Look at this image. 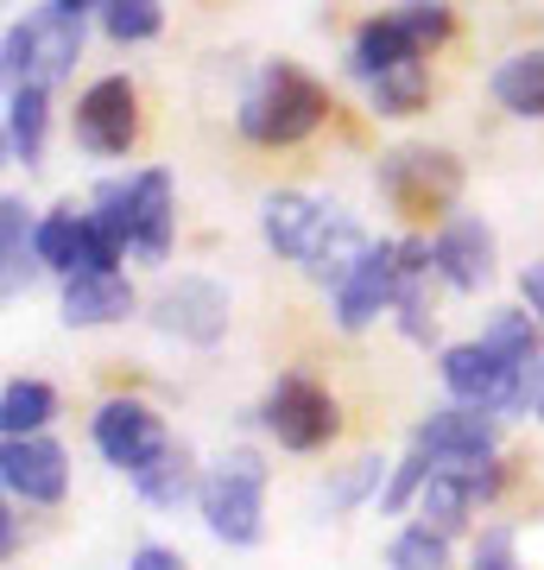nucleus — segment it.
I'll return each mask as SVG.
<instances>
[{
    "label": "nucleus",
    "instance_id": "nucleus-1",
    "mask_svg": "<svg viewBox=\"0 0 544 570\" xmlns=\"http://www.w3.org/2000/svg\"><path fill=\"white\" fill-rule=\"evenodd\" d=\"M323 115H329V96L317 77H304L298 63H266L235 121L254 146H298L323 127Z\"/></svg>",
    "mask_w": 544,
    "mask_h": 570
},
{
    "label": "nucleus",
    "instance_id": "nucleus-2",
    "mask_svg": "<svg viewBox=\"0 0 544 570\" xmlns=\"http://www.w3.org/2000/svg\"><path fill=\"white\" fill-rule=\"evenodd\" d=\"M96 209L108 216V228L127 242V254L146 266H159L171 254V223H178V209H171V171H133L127 184H108L96 197Z\"/></svg>",
    "mask_w": 544,
    "mask_h": 570
},
{
    "label": "nucleus",
    "instance_id": "nucleus-3",
    "mask_svg": "<svg viewBox=\"0 0 544 570\" xmlns=\"http://www.w3.org/2000/svg\"><path fill=\"white\" fill-rule=\"evenodd\" d=\"M197 508L202 527L216 532L222 546H254L260 539V513H266V463L254 450H228L222 463L197 482Z\"/></svg>",
    "mask_w": 544,
    "mask_h": 570
},
{
    "label": "nucleus",
    "instance_id": "nucleus-4",
    "mask_svg": "<svg viewBox=\"0 0 544 570\" xmlns=\"http://www.w3.org/2000/svg\"><path fill=\"white\" fill-rule=\"evenodd\" d=\"M380 190L399 216H444L463 197V165L444 146H399L380 165Z\"/></svg>",
    "mask_w": 544,
    "mask_h": 570
},
{
    "label": "nucleus",
    "instance_id": "nucleus-5",
    "mask_svg": "<svg viewBox=\"0 0 544 570\" xmlns=\"http://www.w3.org/2000/svg\"><path fill=\"white\" fill-rule=\"evenodd\" d=\"M525 381H532V362L520 355H506L482 336V343H456L444 348V387L456 400H475L487 412H513L525 406Z\"/></svg>",
    "mask_w": 544,
    "mask_h": 570
},
{
    "label": "nucleus",
    "instance_id": "nucleus-6",
    "mask_svg": "<svg viewBox=\"0 0 544 570\" xmlns=\"http://www.w3.org/2000/svg\"><path fill=\"white\" fill-rule=\"evenodd\" d=\"M260 425L273 431L285 450H323L336 431H343V412H336V400H329L317 381L279 374L273 393H266V406H260Z\"/></svg>",
    "mask_w": 544,
    "mask_h": 570
},
{
    "label": "nucleus",
    "instance_id": "nucleus-7",
    "mask_svg": "<svg viewBox=\"0 0 544 570\" xmlns=\"http://www.w3.org/2000/svg\"><path fill=\"white\" fill-rule=\"evenodd\" d=\"M82 58V20L63 7H44L39 20L7 32V77L13 82H58Z\"/></svg>",
    "mask_w": 544,
    "mask_h": 570
},
{
    "label": "nucleus",
    "instance_id": "nucleus-8",
    "mask_svg": "<svg viewBox=\"0 0 544 570\" xmlns=\"http://www.w3.org/2000/svg\"><path fill=\"white\" fill-rule=\"evenodd\" d=\"M399 279H405L399 242H367L362 261L348 266V279L329 292V298H336V324H343V330H367L380 311L399 305Z\"/></svg>",
    "mask_w": 544,
    "mask_h": 570
},
{
    "label": "nucleus",
    "instance_id": "nucleus-9",
    "mask_svg": "<svg viewBox=\"0 0 544 570\" xmlns=\"http://www.w3.org/2000/svg\"><path fill=\"white\" fill-rule=\"evenodd\" d=\"M140 140V96L127 77H96L77 102V146L96 159H121Z\"/></svg>",
    "mask_w": 544,
    "mask_h": 570
},
{
    "label": "nucleus",
    "instance_id": "nucleus-10",
    "mask_svg": "<svg viewBox=\"0 0 544 570\" xmlns=\"http://www.w3.org/2000/svg\"><path fill=\"white\" fill-rule=\"evenodd\" d=\"M0 482H7L13 501L58 508L63 489H70V456H63V444H51V438H39V431L7 438V444H0Z\"/></svg>",
    "mask_w": 544,
    "mask_h": 570
},
{
    "label": "nucleus",
    "instance_id": "nucleus-11",
    "mask_svg": "<svg viewBox=\"0 0 544 570\" xmlns=\"http://www.w3.org/2000/svg\"><path fill=\"white\" fill-rule=\"evenodd\" d=\"M96 450H101V463H115L127 469V475H140L146 463H159L165 450V425H159V412L140 406V400H108V406L96 412Z\"/></svg>",
    "mask_w": 544,
    "mask_h": 570
},
{
    "label": "nucleus",
    "instance_id": "nucleus-12",
    "mask_svg": "<svg viewBox=\"0 0 544 570\" xmlns=\"http://www.w3.org/2000/svg\"><path fill=\"white\" fill-rule=\"evenodd\" d=\"M494 412L475 406V400H456V406L431 412L418 431H412V444L431 456V463H487L494 456Z\"/></svg>",
    "mask_w": 544,
    "mask_h": 570
},
{
    "label": "nucleus",
    "instance_id": "nucleus-13",
    "mask_svg": "<svg viewBox=\"0 0 544 570\" xmlns=\"http://www.w3.org/2000/svg\"><path fill=\"white\" fill-rule=\"evenodd\" d=\"M152 324L165 336H184V343H222L228 330V292L216 279H178L159 292V311H152Z\"/></svg>",
    "mask_w": 544,
    "mask_h": 570
},
{
    "label": "nucleus",
    "instance_id": "nucleus-14",
    "mask_svg": "<svg viewBox=\"0 0 544 570\" xmlns=\"http://www.w3.org/2000/svg\"><path fill=\"white\" fill-rule=\"evenodd\" d=\"M431 261H437V273H444L456 292H482V285L494 279V228L475 223V216H456V223H444V235L431 242Z\"/></svg>",
    "mask_w": 544,
    "mask_h": 570
},
{
    "label": "nucleus",
    "instance_id": "nucleus-15",
    "mask_svg": "<svg viewBox=\"0 0 544 570\" xmlns=\"http://www.w3.org/2000/svg\"><path fill=\"white\" fill-rule=\"evenodd\" d=\"M127 311H133V285L121 279V266H82L63 285V324L70 330L121 324Z\"/></svg>",
    "mask_w": 544,
    "mask_h": 570
},
{
    "label": "nucleus",
    "instance_id": "nucleus-16",
    "mask_svg": "<svg viewBox=\"0 0 544 570\" xmlns=\"http://www.w3.org/2000/svg\"><path fill=\"white\" fill-rule=\"evenodd\" d=\"M323 223H329V204L304 197V190H273L260 204V235L279 261H304L310 242L323 235Z\"/></svg>",
    "mask_w": 544,
    "mask_h": 570
},
{
    "label": "nucleus",
    "instance_id": "nucleus-17",
    "mask_svg": "<svg viewBox=\"0 0 544 570\" xmlns=\"http://www.w3.org/2000/svg\"><path fill=\"white\" fill-rule=\"evenodd\" d=\"M405 58H424V45L412 39V26L399 20V13H386V20H367L362 32H355V51H348V70L362 82H374V77H386L393 63H405Z\"/></svg>",
    "mask_w": 544,
    "mask_h": 570
},
{
    "label": "nucleus",
    "instance_id": "nucleus-18",
    "mask_svg": "<svg viewBox=\"0 0 544 570\" xmlns=\"http://www.w3.org/2000/svg\"><path fill=\"white\" fill-rule=\"evenodd\" d=\"M362 247H367V235L355 223H348L343 209H329V223H323V235L317 242H310V254H304V273H310V279L317 285H329V292H336V285L348 279V266L362 261Z\"/></svg>",
    "mask_w": 544,
    "mask_h": 570
},
{
    "label": "nucleus",
    "instance_id": "nucleus-19",
    "mask_svg": "<svg viewBox=\"0 0 544 570\" xmlns=\"http://www.w3.org/2000/svg\"><path fill=\"white\" fill-rule=\"evenodd\" d=\"M32 261H39V228L26 223L20 197H0V285H7V298H20L32 285Z\"/></svg>",
    "mask_w": 544,
    "mask_h": 570
},
{
    "label": "nucleus",
    "instance_id": "nucleus-20",
    "mask_svg": "<svg viewBox=\"0 0 544 570\" xmlns=\"http://www.w3.org/2000/svg\"><path fill=\"white\" fill-rule=\"evenodd\" d=\"M494 102L520 121H544V51H513L494 70Z\"/></svg>",
    "mask_w": 544,
    "mask_h": 570
},
{
    "label": "nucleus",
    "instance_id": "nucleus-21",
    "mask_svg": "<svg viewBox=\"0 0 544 570\" xmlns=\"http://www.w3.org/2000/svg\"><path fill=\"white\" fill-rule=\"evenodd\" d=\"M44 82H13V96H7V153L13 165H39L44 153Z\"/></svg>",
    "mask_w": 544,
    "mask_h": 570
},
{
    "label": "nucleus",
    "instance_id": "nucleus-22",
    "mask_svg": "<svg viewBox=\"0 0 544 570\" xmlns=\"http://www.w3.org/2000/svg\"><path fill=\"white\" fill-rule=\"evenodd\" d=\"M374 89V115H418L424 108V96H431V82H424V58H405V63H393L386 77H374L367 82Z\"/></svg>",
    "mask_w": 544,
    "mask_h": 570
},
{
    "label": "nucleus",
    "instance_id": "nucleus-23",
    "mask_svg": "<svg viewBox=\"0 0 544 570\" xmlns=\"http://www.w3.org/2000/svg\"><path fill=\"white\" fill-rule=\"evenodd\" d=\"M51 412H58V393L44 387V381H7V393H0V431L7 438L39 431Z\"/></svg>",
    "mask_w": 544,
    "mask_h": 570
},
{
    "label": "nucleus",
    "instance_id": "nucleus-24",
    "mask_svg": "<svg viewBox=\"0 0 544 570\" xmlns=\"http://www.w3.org/2000/svg\"><path fill=\"white\" fill-rule=\"evenodd\" d=\"M82 235H89V216L77 209H51L39 223V261L58 266V273H77L82 266Z\"/></svg>",
    "mask_w": 544,
    "mask_h": 570
},
{
    "label": "nucleus",
    "instance_id": "nucleus-25",
    "mask_svg": "<svg viewBox=\"0 0 544 570\" xmlns=\"http://www.w3.org/2000/svg\"><path fill=\"white\" fill-rule=\"evenodd\" d=\"M133 482H140V494L152 501V508H178L184 494H197V469H190L184 450H165L159 463H146Z\"/></svg>",
    "mask_w": 544,
    "mask_h": 570
},
{
    "label": "nucleus",
    "instance_id": "nucleus-26",
    "mask_svg": "<svg viewBox=\"0 0 544 570\" xmlns=\"http://www.w3.org/2000/svg\"><path fill=\"white\" fill-rule=\"evenodd\" d=\"M101 26L115 45H140L165 26V7L159 0H101Z\"/></svg>",
    "mask_w": 544,
    "mask_h": 570
},
{
    "label": "nucleus",
    "instance_id": "nucleus-27",
    "mask_svg": "<svg viewBox=\"0 0 544 570\" xmlns=\"http://www.w3.org/2000/svg\"><path fill=\"white\" fill-rule=\"evenodd\" d=\"M444 558H449V532L431 527V520L405 527L393 539V551H386V564H399V570H431V564H444Z\"/></svg>",
    "mask_w": 544,
    "mask_h": 570
},
{
    "label": "nucleus",
    "instance_id": "nucleus-28",
    "mask_svg": "<svg viewBox=\"0 0 544 570\" xmlns=\"http://www.w3.org/2000/svg\"><path fill=\"white\" fill-rule=\"evenodd\" d=\"M538 317L532 311H494V324H487V343L506 348V355H520V362H532L538 355Z\"/></svg>",
    "mask_w": 544,
    "mask_h": 570
},
{
    "label": "nucleus",
    "instance_id": "nucleus-29",
    "mask_svg": "<svg viewBox=\"0 0 544 570\" xmlns=\"http://www.w3.org/2000/svg\"><path fill=\"white\" fill-rule=\"evenodd\" d=\"M399 20L412 26V39H418L424 51H437V45L449 39V7H444V0H405Z\"/></svg>",
    "mask_w": 544,
    "mask_h": 570
},
{
    "label": "nucleus",
    "instance_id": "nucleus-30",
    "mask_svg": "<svg viewBox=\"0 0 544 570\" xmlns=\"http://www.w3.org/2000/svg\"><path fill=\"white\" fill-rule=\"evenodd\" d=\"M431 469H437V463H431V456H424V450L412 444V456H405V463L393 469V482L380 489V508H386V513H393V508H405V501H412V494H418L424 482H431Z\"/></svg>",
    "mask_w": 544,
    "mask_h": 570
},
{
    "label": "nucleus",
    "instance_id": "nucleus-31",
    "mask_svg": "<svg viewBox=\"0 0 544 570\" xmlns=\"http://www.w3.org/2000/svg\"><path fill=\"white\" fill-rule=\"evenodd\" d=\"M380 456H362V463L348 469L343 482H336V489H329V501H336V508H355V501H367V489H380Z\"/></svg>",
    "mask_w": 544,
    "mask_h": 570
},
{
    "label": "nucleus",
    "instance_id": "nucleus-32",
    "mask_svg": "<svg viewBox=\"0 0 544 570\" xmlns=\"http://www.w3.org/2000/svg\"><path fill=\"white\" fill-rule=\"evenodd\" d=\"M475 564H482V570H513V532L487 527L482 539H475Z\"/></svg>",
    "mask_w": 544,
    "mask_h": 570
},
{
    "label": "nucleus",
    "instance_id": "nucleus-33",
    "mask_svg": "<svg viewBox=\"0 0 544 570\" xmlns=\"http://www.w3.org/2000/svg\"><path fill=\"white\" fill-rule=\"evenodd\" d=\"M520 292H525V305H532V317L544 324V261H538V266H525V273H520Z\"/></svg>",
    "mask_w": 544,
    "mask_h": 570
},
{
    "label": "nucleus",
    "instance_id": "nucleus-34",
    "mask_svg": "<svg viewBox=\"0 0 544 570\" xmlns=\"http://www.w3.org/2000/svg\"><path fill=\"white\" fill-rule=\"evenodd\" d=\"M133 564H140V570H178L184 558L171 546H140V551H133Z\"/></svg>",
    "mask_w": 544,
    "mask_h": 570
},
{
    "label": "nucleus",
    "instance_id": "nucleus-35",
    "mask_svg": "<svg viewBox=\"0 0 544 570\" xmlns=\"http://www.w3.org/2000/svg\"><path fill=\"white\" fill-rule=\"evenodd\" d=\"M525 412H532V419H544V362L532 367V381H525Z\"/></svg>",
    "mask_w": 544,
    "mask_h": 570
},
{
    "label": "nucleus",
    "instance_id": "nucleus-36",
    "mask_svg": "<svg viewBox=\"0 0 544 570\" xmlns=\"http://www.w3.org/2000/svg\"><path fill=\"white\" fill-rule=\"evenodd\" d=\"M0 551H7V558L20 551V520H13V508H0Z\"/></svg>",
    "mask_w": 544,
    "mask_h": 570
},
{
    "label": "nucleus",
    "instance_id": "nucleus-37",
    "mask_svg": "<svg viewBox=\"0 0 544 570\" xmlns=\"http://www.w3.org/2000/svg\"><path fill=\"white\" fill-rule=\"evenodd\" d=\"M51 7H63V13H77V20H82L89 7H101V0H51Z\"/></svg>",
    "mask_w": 544,
    "mask_h": 570
}]
</instances>
